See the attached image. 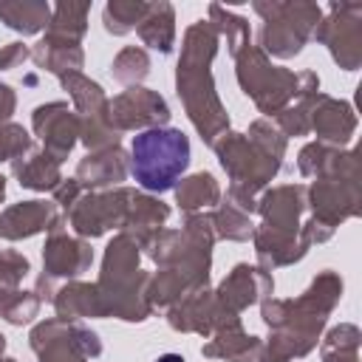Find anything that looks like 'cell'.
Masks as SVG:
<instances>
[{"label":"cell","instance_id":"cell-1","mask_svg":"<svg viewBox=\"0 0 362 362\" xmlns=\"http://www.w3.org/2000/svg\"><path fill=\"white\" fill-rule=\"evenodd\" d=\"M189 164V139L173 127H150L130 141V170L133 178L150 189H170Z\"/></svg>","mask_w":362,"mask_h":362},{"label":"cell","instance_id":"cell-2","mask_svg":"<svg viewBox=\"0 0 362 362\" xmlns=\"http://www.w3.org/2000/svg\"><path fill=\"white\" fill-rule=\"evenodd\" d=\"M158 362H184V359H181V356H175V354H167V356H161Z\"/></svg>","mask_w":362,"mask_h":362}]
</instances>
